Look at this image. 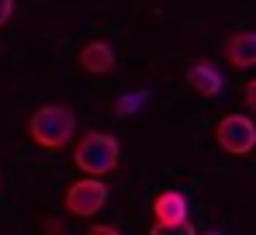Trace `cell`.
<instances>
[{"label": "cell", "instance_id": "obj_1", "mask_svg": "<svg viewBox=\"0 0 256 235\" xmlns=\"http://www.w3.org/2000/svg\"><path fill=\"white\" fill-rule=\"evenodd\" d=\"M28 135L42 149H62L76 135V114L66 104H42L28 118Z\"/></svg>", "mask_w": 256, "mask_h": 235}, {"label": "cell", "instance_id": "obj_2", "mask_svg": "<svg viewBox=\"0 0 256 235\" xmlns=\"http://www.w3.org/2000/svg\"><path fill=\"white\" fill-rule=\"evenodd\" d=\"M73 162H76V170L86 173V176H104V173L118 170V162H122V146H118L114 135L90 132V135H84V138L76 142Z\"/></svg>", "mask_w": 256, "mask_h": 235}, {"label": "cell", "instance_id": "obj_3", "mask_svg": "<svg viewBox=\"0 0 256 235\" xmlns=\"http://www.w3.org/2000/svg\"><path fill=\"white\" fill-rule=\"evenodd\" d=\"M156 225L152 235H194V225L187 222V197L184 190H163L152 200Z\"/></svg>", "mask_w": 256, "mask_h": 235}, {"label": "cell", "instance_id": "obj_4", "mask_svg": "<svg viewBox=\"0 0 256 235\" xmlns=\"http://www.w3.org/2000/svg\"><path fill=\"white\" fill-rule=\"evenodd\" d=\"M214 142L228 156H250L256 149V124L246 114H225L214 124Z\"/></svg>", "mask_w": 256, "mask_h": 235}, {"label": "cell", "instance_id": "obj_5", "mask_svg": "<svg viewBox=\"0 0 256 235\" xmlns=\"http://www.w3.org/2000/svg\"><path fill=\"white\" fill-rule=\"evenodd\" d=\"M62 204H66V211L76 214V218H94V214L108 204V184H104L100 176H86L84 173V180H76V184L66 187Z\"/></svg>", "mask_w": 256, "mask_h": 235}, {"label": "cell", "instance_id": "obj_6", "mask_svg": "<svg viewBox=\"0 0 256 235\" xmlns=\"http://www.w3.org/2000/svg\"><path fill=\"white\" fill-rule=\"evenodd\" d=\"M76 62L90 76H104V73L114 70V48L108 42H86L84 48H80V56H76Z\"/></svg>", "mask_w": 256, "mask_h": 235}, {"label": "cell", "instance_id": "obj_7", "mask_svg": "<svg viewBox=\"0 0 256 235\" xmlns=\"http://www.w3.org/2000/svg\"><path fill=\"white\" fill-rule=\"evenodd\" d=\"M225 59L236 70H253L256 66V32H236L225 38Z\"/></svg>", "mask_w": 256, "mask_h": 235}, {"label": "cell", "instance_id": "obj_8", "mask_svg": "<svg viewBox=\"0 0 256 235\" xmlns=\"http://www.w3.org/2000/svg\"><path fill=\"white\" fill-rule=\"evenodd\" d=\"M187 86L198 90L201 97H218L222 86H225V76L218 73L214 62H194V66L187 70Z\"/></svg>", "mask_w": 256, "mask_h": 235}, {"label": "cell", "instance_id": "obj_9", "mask_svg": "<svg viewBox=\"0 0 256 235\" xmlns=\"http://www.w3.org/2000/svg\"><path fill=\"white\" fill-rule=\"evenodd\" d=\"M142 100H146V94H132V97H125V104H118V108H114V114H128V111H135Z\"/></svg>", "mask_w": 256, "mask_h": 235}, {"label": "cell", "instance_id": "obj_10", "mask_svg": "<svg viewBox=\"0 0 256 235\" xmlns=\"http://www.w3.org/2000/svg\"><path fill=\"white\" fill-rule=\"evenodd\" d=\"M242 100H246V108L256 114V80H250L246 83V90H242Z\"/></svg>", "mask_w": 256, "mask_h": 235}, {"label": "cell", "instance_id": "obj_11", "mask_svg": "<svg viewBox=\"0 0 256 235\" xmlns=\"http://www.w3.org/2000/svg\"><path fill=\"white\" fill-rule=\"evenodd\" d=\"M10 14H14V0H0V28L10 21Z\"/></svg>", "mask_w": 256, "mask_h": 235}, {"label": "cell", "instance_id": "obj_12", "mask_svg": "<svg viewBox=\"0 0 256 235\" xmlns=\"http://www.w3.org/2000/svg\"><path fill=\"white\" fill-rule=\"evenodd\" d=\"M90 232L94 235H118V228H114V225H94Z\"/></svg>", "mask_w": 256, "mask_h": 235}]
</instances>
